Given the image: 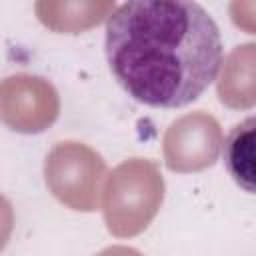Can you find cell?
Returning <instances> with one entry per match:
<instances>
[{
	"label": "cell",
	"instance_id": "cell-9",
	"mask_svg": "<svg viewBox=\"0 0 256 256\" xmlns=\"http://www.w3.org/2000/svg\"><path fill=\"white\" fill-rule=\"evenodd\" d=\"M230 20L246 34H256V0H234L228 4Z\"/></svg>",
	"mask_w": 256,
	"mask_h": 256
},
{
	"label": "cell",
	"instance_id": "cell-8",
	"mask_svg": "<svg viewBox=\"0 0 256 256\" xmlns=\"http://www.w3.org/2000/svg\"><path fill=\"white\" fill-rule=\"evenodd\" d=\"M222 158L232 180L250 194H256V116L238 122L222 144Z\"/></svg>",
	"mask_w": 256,
	"mask_h": 256
},
{
	"label": "cell",
	"instance_id": "cell-2",
	"mask_svg": "<svg viewBox=\"0 0 256 256\" xmlns=\"http://www.w3.org/2000/svg\"><path fill=\"white\" fill-rule=\"evenodd\" d=\"M164 176L148 158H128L108 174L102 192V216L116 238L144 232L164 200Z\"/></svg>",
	"mask_w": 256,
	"mask_h": 256
},
{
	"label": "cell",
	"instance_id": "cell-1",
	"mask_svg": "<svg viewBox=\"0 0 256 256\" xmlns=\"http://www.w3.org/2000/svg\"><path fill=\"white\" fill-rule=\"evenodd\" d=\"M104 50L118 84L138 102L180 108L194 102L222 66L212 16L186 0H132L106 20Z\"/></svg>",
	"mask_w": 256,
	"mask_h": 256
},
{
	"label": "cell",
	"instance_id": "cell-4",
	"mask_svg": "<svg viewBox=\"0 0 256 256\" xmlns=\"http://www.w3.org/2000/svg\"><path fill=\"white\" fill-rule=\"evenodd\" d=\"M60 114V96L42 76L18 72L0 84V118L20 134H38L50 128Z\"/></svg>",
	"mask_w": 256,
	"mask_h": 256
},
{
	"label": "cell",
	"instance_id": "cell-7",
	"mask_svg": "<svg viewBox=\"0 0 256 256\" xmlns=\"http://www.w3.org/2000/svg\"><path fill=\"white\" fill-rule=\"evenodd\" d=\"M118 6L110 0L104 2H50L40 0L34 4L36 18L52 32L80 34L102 20L110 18Z\"/></svg>",
	"mask_w": 256,
	"mask_h": 256
},
{
	"label": "cell",
	"instance_id": "cell-5",
	"mask_svg": "<svg viewBox=\"0 0 256 256\" xmlns=\"http://www.w3.org/2000/svg\"><path fill=\"white\" fill-rule=\"evenodd\" d=\"M222 144V128L212 114L204 110L184 114L164 132V164L168 170L178 174L206 170L218 160Z\"/></svg>",
	"mask_w": 256,
	"mask_h": 256
},
{
	"label": "cell",
	"instance_id": "cell-6",
	"mask_svg": "<svg viewBox=\"0 0 256 256\" xmlns=\"http://www.w3.org/2000/svg\"><path fill=\"white\" fill-rule=\"evenodd\" d=\"M216 94L232 110L256 106V42L238 44L228 52L220 66Z\"/></svg>",
	"mask_w": 256,
	"mask_h": 256
},
{
	"label": "cell",
	"instance_id": "cell-10",
	"mask_svg": "<svg viewBox=\"0 0 256 256\" xmlns=\"http://www.w3.org/2000/svg\"><path fill=\"white\" fill-rule=\"evenodd\" d=\"M96 256H144V254L130 246H108L102 252H98Z\"/></svg>",
	"mask_w": 256,
	"mask_h": 256
},
{
	"label": "cell",
	"instance_id": "cell-3",
	"mask_svg": "<svg viewBox=\"0 0 256 256\" xmlns=\"http://www.w3.org/2000/svg\"><path fill=\"white\" fill-rule=\"evenodd\" d=\"M106 178V160L84 142H56L46 154V186L50 194L70 210H98L102 204V184Z\"/></svg>",
	"mask_w": 256,
	"mask_h": 256
}]
</instances>
